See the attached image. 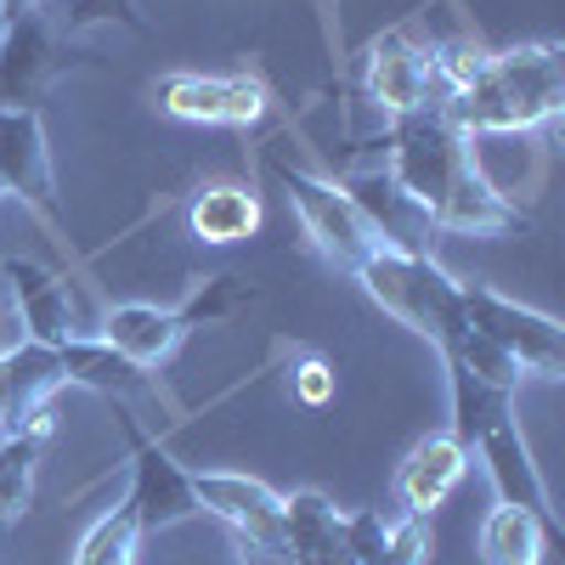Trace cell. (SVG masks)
<instances>
[{"label": "cell", "instance_id": "cell-28", "mask_svg": "<svg viewBox=\"0 0 565 565\" xmlns=\"http://www.w3.org/2000/svg\"><path fill=\"white\" fill-rule=\"evenodd\" d=\"M260 289L249 277H238V271H221V277H204L193 295H186L175 311H181V322L186 328H210V322H226V317H238L249 300H255Z\"/></svg>", "mask_w": 565, "mask_h": 565}, {"label": "cell", "instance_id": "cell-32", "mask_svg": "<svg viewBox=\"0 0 565 565\" xmlns=\"http://www.w3.org/2000/svg\"><path fill=\"white\" fill-rule=\"evenodd\" d=\"M29 7H45V0H0V12H7V18H18V12H29Z\"/></svg>", "mask_w": 565, "mask_h": 565}, {"label": "cell", "instance_id": "cell-1", "mask_svg": "<svg viewBox=\"0 0 565 565\" xmlns=\"http://www.w3.org/2000/svg\"><path fill=\"white\" fill-rule=\"evenodd\" d=\"M565 103V57L554 40L487 52L481 74L441 108L463 136L469 130H554Z\"/></svg>", "mask_w": 565, "mask_h": 565}, {"label": "cell", "instance_id": "cell-9", "mask_svg": "<svg viewBox=\"0 0 565 565\" xmlns=\"http://www.w3.org/2000/svg\"><path fill=\"white\" fill-rule=\"evenodd\" d=\"M153 97L170 119L186 125H232V130H249L266 114V85L255 74H164L153 85Z\"/></svg>", "mask_w": 565, "mask_h": 565}, {"label": "cell", "instance_id": "cell-34", "mask_svg": "<svg viewBox=\"0 0 565 565\" xmlns=\"http://www.w3.org/2000/svg\"><path fill=\"white\" fill-rule=\"evenodd\" d=\"M0 199H7V186H0Z\"/></svg>", "mask_w": 565, "mask_h": 565}, {"label": "cell", "instance_id": "cell-19", "mask_svg": "<svg viewBox=\"0 0 565 565\" xmlns=\"http://www.w3.org/2000/svg\"><path fill=\"white\" fill-rule=\"evenodd\" d=\"M463 469H469V452L452 436H424L396 469L402 514H424V521H430V514L452 498V487L463 481Z\"/></svg>", "mask_w": 565, "mask_h": 565}, {"label": "cell", "instance_id": "cell-30", "mask_svg": "<svg viewBox=\"0 0 565 565\" xmlns=\"http://www.w3.org/2000/svg\"><path fill=\"white\" fill-rule=\"evenodd\" d=\"M391 521L380 509H356L351 521H345V554L356 559V565H385V554H391Z\"/></svg>", "mask_w": 565, "mask_h": 565}, {"label": "cell", "instance_id": "cell-4", "mask_svg": "<svg viewBox=\"0 0 565 565\" xmlns=\"http://www.w3.org/2000/svg\"><path fill=\"white\" fill-rule=\"evenodd\" d=\"M458 300H463V322L481 328L492 345H503L526 367V380H559L565 373V328L548 311H532L498 289H481V282H458Z\"/></svg>", "mask_w": 565, "mask_h": 565}, {"label": "cell", "instance_id": "cell-18", "mask_svg": "<svg viewBox=\"0 0 565 565\" xmlns=\"http://www.w3.org/2000/svg\"><path fill=\"white\" fill-rule=\"evenodd\" d=\"M97 334L119 351V356H130L136 367H164L175 351H181V340L193 334V328L181 322V311H159V306H148V300H125V306H114L108 317H103V328Z\"/></svg>", "mask_w": 565, "mask_h": 565}, {"label": "cell", "instance_id": "cell-16", "mask_svg": "<svg viewBox=\"0 0 565 565\" xmlns=\"http://www.w3.org/2000/svg\"><path fill=\"white\" fill-rule=\"evenodd\" d=\"M63 356L52 345L34 340H12L0 351V436L23 430V424L63 391Z\"/></svg>", "mask_w": 565, "mask_h": 565}, {"label": "cell", "instance_id": "cell-26", "mask_svg": "<svg viewBox=\"0 0 565 565\" xmlns=\"http://www.w3.org/2000/svg\"><path fill=\"white\" fill-rule=\"evenodd\" d=\"M136 554H141V521L119 498L114 509H103L97 521L85 526V537L74 548V565H136Z\"/></svg>", "mask_w": 565, "mask_h": 565}, {"label": "cell", "instance_id": "cell-15", "mask_svg": "<svg viewBox=\"0 0 565 565\" xmlns=\"http://www.w3.org/2000/svg\"><path fill=\"white\" fill-rule=\"evenodd\" d=\"M476 452H481V463H487V481H492L498 503H514V509L537 514V521L559 537V521H554L548 487H543V476H537V458H532V447H526V436H521V418H503V424H492V430L476 441Z\"/></svg>", "mask_w": 565, "mask_h": 565}, {"label": "cell", "instance_id": "cell-5", "mask_svg": "<svg viewBox=\"0 0 565 565\" xmlns=\"http://www.w3.org/2000/svg\"><path fill=\"white\" fill-rule=\"evenodd\" d=\"M271 164V175L282 181V193H289V204L300 210V221H306V232H311V244L334 260V266H356V260H367L373 249H385V238L367 226V215L351 204V193L340 181H322V175H311V170H295V164H282V159H266Z\"/></svg>", "mask_w": 565, "mask_h": 565}, {"label": "cell", "instance_id": "cell-17", "mask_svg": "<svg viewBox=\"0 0 565 565\" xmlns=\"http://www.w3.org/2000/svg\"><path fill=\"white\" fill-rule=\"evenodd\" d=\"M436 232H463V238H521V232H532V215L503 204L476 170L458 164L447 199L436 204Z\"/></svg>", "mask_w": 565, "mask_h": 565}, {"label": "cell", "instance_id": "cell-11", "mask_svg": "<svg viewBox=\"0 0 565 565\" xmlns=\"http://www.w3.org/2000/svg\"><path fill=\"white\" fill-rule=\"evenodd\" d=\"M0 289H7V300H12V322L23 328V340L57 351V345L85 334L79 311H74V295H68V282L57 271H45L23 255H7L0 260Z\"/></svg>", "mask_w": 565, "mask_h": 565}, {"label": "cell", "instance_id": "cell-14", "mask_svg": "<svg viewBox=\"0 0 565 565\" xmlns=\"http://www.w3.org/2000/svg\"><path fill=\"white\" fill-rule=\"evenodd\" d=\"M340 186L351 193V204L367 215V226L385 238V249L430 255V244H436V215L424 210V204H413L385 170H356V175H345Z\"/></svg>", "mask_w": 565, "mask_h": 565}, {"label": "cell", "instance_id": "cell-25", "mask_svg": "<svg viewBox=\"0 0 565 565\" xmlns=\"http://www.w3.org/2000/svg\"><path fill=\"white\" fill-rule=\"evenodd\" d=\"M548 543H559L537 514L498 503L487 521H481V565H543Z\"/></svg>", "mask_w": 565, "mask_h": 565}, {"label": "cell", "instance_id": "cell-12", "mask_svg": "<svg viewBox=\"0 0 565 565\" xmlns=\"http://www.w3.org/2000/svg\"><path fill=\"white\" fill-rule=\"evenodd\" d=\"M362 90L380 103L391 119L413 108H436V79L430 52L407 40V29H385L362 45Z\"/></svg>", "mask_w": 565, "mask_h": 565}, {"label": "cell", "instance_id": "cell-20", "mask_svg": "<svg viewBox=\"0 0 565 565\" xmlns=\"http://www.w3.org/2000/svg\"><path fill=\"white\" fill-rule=\"evenodd\" d=\"M57 356H63V380H68V385H85V391H97V396H108V402L159 396L153 373L136 367L130 356H119L103 334H79V340L57 345Z\"/></svg>", "mask_w": 565, "mask_h": 565}, {"label": "cell", "instance_id": "cell-6", "mask_svg": "<svg viewBox=\"0 0 565 565\" xmlns=\"http://www.w3.org/2000/svg\"><path fill=\"white\" fill-rule=\"evenodd\" d=\"M119 407V424H125V441H130V514L141 521V537L148 532H170L181 521H193L199 514V492H193V469H181L170 458V447L159 436H148L136 424L130 402H114Z\"/></svg>", "mask_w": 565, "mask_h": 565}, {"label": "cell", "instance_id": "cell-22", "mask_svg": "<svg viewBox=\"0 0 565 565\" xmlns=\"http://www.w3.org/2000/svg\"><path fill=\"white\" fill-rule=\"evenodd\" d=\"M45 436H52V413H34L23 430L0 436V532L12 521H23L29 503H34V476H40V452H45Z\"/></svg>", "mask_w": 565, "mask_h": 565}, {"label": "cell", "instance_id": "cell-21", "mask_svg": "<svg viewBox=\"0 0 565 565\" xmlns=\"http://www.w3.org/2000/svg\"><path fill=\"white\" fill-rule=\"evenodd\" d=\"M282 537H289L295 565H328L345 554V514L322 492H289L282 498Z\"/></svg>", "mask_w": 565, "mask_h": 565}, {"label": "cell", "instance_id": "cell-29", "mask_svg": "<svg viewBox=\"0 0 565 565\" xmlns=\"http://www.w3.org/2000/svg\"><path fill=\"white\" fill-rule=\"evenodd\" d=\"M45 18H52L63 34H85V29H103V23L148 34V18L136 12V0H45Z\"/></svg>", "mask_w": 565, "mask_h": 565}, {"label": "cell", "instance_id": "cell-3", "mask_svg": "<svg viewBox=\"0 0 565 565\" xmlns=\"http://www.w3.org/2000/svg\"><path fill=\"white\" fill-rule=\"evenodd\" d=\"M458 164H463V130L441 108H413V114L391 119V164H385V175L413 204H424L436 215Z\"/></svg>", "mask_w": 565, "mask_h": 565}, {"label": "cell", "instance_id": "cell-27", "mask_svg": "<svg viewBox=\"0 0 565 565\" xmlns=\"http://www.w3.org/2000/svg\"><path fill=\"white\" fill-rule=\"evenodd\" d=\"M441 356L447 362H458V367H469V373H476V380H487V385H498V391H521V380H526V367L521 362H514L503 345H492L487 334H481V328H458V334L441 345Z\"/></svg>", "mask_w": 565, "mask_h": 565}, {"label": "cell", "instance_id": "cell-24", "mask_svg": "<svg viewBox=\"0 0 565 565\" xmlns=\"http://www.w3.org/2000/svg\"><path fill=\"white\" fill-rule=\"evenodd\" d=\"M441 367H447V396H452V441L476 458V441L492 430V424H503V418H514V396L509 391H498V385H487V380H476L469 367H458V362H447L441 356Z\"/></svg>", "mask_w": 565, "mask_h": 565}, {"label": "cell", "instance_id": "cell-23", "mask_svg": "<svg viewBox=\"0 0 565 565\" xmlns=\"http://www.w3.org/2000/svg\"><path fill=\"white\" fill-rule=\"evenodd\" d=\"M186 226H193L199 244H244L260 226V199L238 181H210L186 204Z\"/></svg>", "mask_w": 565, "mask_h": 565}, {"label": "cell", "instance_id": "cell-10", "mask_svg": "<svg viewBox=\"0 0 565 565\" xmlns=\"http://www.w3.org/2000/svg\"><path fill=\"white\" fill-rule=\"evenodd\" d=\"M0 186H7V199H23L45 226L63 232L57 175H52V148H45L40 108H0Z\"/></svg>", "mask_w": 565, "mask_h": 565}, {"label": "cell", "instance_id": "cell-8", "mask_svg": "<svg viewBox=\"0 0 565 565\" xmlns=\"http://www.w3.org/2000/svg\"><path fill=\"white\" fill-rule=\"evenodd\" d=\"M463 164L476 170L492 193L532 215V199L548 181V130H469Z\"/></svg>", "mask_w": 565, "mask_h": 565}, {"label": "cell", "instance_id": "cell-31", "mask_svg": "<svg viewBox=\"0 0 565 565\" xmlns=\"http://www.w3.org/2000/svg\"><path fill=\"white\" fill-rule=\"evenodd\" d=\"M295 396L311 402V407H322L328 396H334V373H328L322 362H306V367L295 373Z\"/></svg>", "mask_w": 565, "mask_h": 565}, {"label": "cell", "instance_id": "cell-33", "mask_svg": "<svg viewBox=\"0 0 565 565\" xmlns=\"http://www.w3.org/2000/svg\"><path fill=\"white\" fill-rule=\"evenodd\" d=\"M0 34H7V12H0Z\"/></svg>", "mask_w": 565, "mask_h": 565}, {"label": "cell", "instance_id": "cell-7", "mask_svg": "<svg viewBox=\"0 0 565 565\" xmlns=\"http://www.w3.org/2000/svg\"><path fill=\"white\" fill-rule=\"evenodd\" d=\"M79 52H68V34L45 18V7H29L7 18L0 34V108H34L63 68H74Z\"/></svg>", "mask_w": 565, "mask_h": 565}, {"label": "cell", "instance_id": "cell-2", "mask_svg": "<svg viewBox=\"0 0 565 565\" xmlns=\"http://www.w3.org/2000/svg\"><path fill=\"white\" fill-rule=\"evenodd\" d=\"M351 277L367 289V300H380L396 322H407L413 334H424L436 351L463 328V300L458 277L441 271L430 255H402V249H373L367 260L351 266Z\"/></svg>", "mask_w": 565, "mask_h": 565}, {"label": "cell", "instance_id": "cell-13", "mask_svg": "<svg viewBox=\"0 0 565 565\" xmlns=\"http://www.w3.org/2000/svg\"><path fill=\"white\" fill-rule=\"evenodd\" d=\"M193 492L199 514H215L232 537H282V492L244 469H199Z\"/></svg>", "mask_w": 565, "mask_h": 565}]
</instances>
